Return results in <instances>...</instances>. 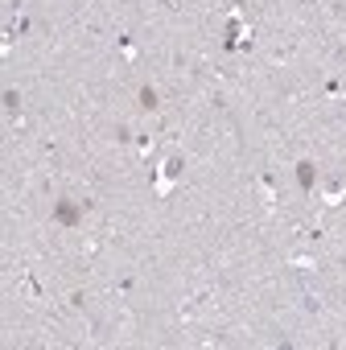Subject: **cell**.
<instances>
[{
    "mask_svg": "<svg viewBox=\"0 0 346 350\" xmlns=\"http://www.w3.org/2000/svg\"><path fill=\"white\" fill-rule=\"evenodd\" d=\"M140 103H144V107H153V103H157V95H153V87H144V91H140Z\"/></svg>",
    "mask_w": 346,
    "mask_h": 350,
    "instance_id": "3",
    "label": "cell"
},
{
    "mask_svg": "<svg viewBox=\"0 0 346 350\" xmlns=\"http://www.w3.org/2000/svg\"><path fill=\"white\" fill-rule=\"evenodd\" d=\"M58 218H62V223H74L78 210H74V206H58Z\"/></svg>",
    "mask_w": 346,
    "mask_h": 350,
    "instance_id": "2",
    "label": "cell"
},
{
    "mask_svg": "<svg viewBox=\"0 0 346 350\" xmlns=\"http://www.w3.org/2000/svg\"><path fill=\"white\" fill-rule=\"evenodd\" d=\"M297 177H301V185H313V165H297Z\"/></svg>",
    "mask_w": 346,
    "mask_h": 350,
    "instance_id": "1",
    "label": "cell"
}]
</instances>
